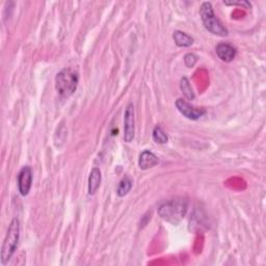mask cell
Here are the masks:
<instances>
[{
    "label": "cell",
    "mask_w": 266,
    "mask_h": 266,
    "mask_svg": "<svg viewBox=\"0 0 266 266\" xmlns=\"http://www.w3.org/2000/svg\"><path fill=\"white\" fill-rule=\"evenodd\" d=\"M187 211V201L184 199H174L167 201L158 208V214L163 220L177 225L182 220Z\"/></svg>",
    "instance_id": "cell-1"
},
{
    "label": "cell",
    "mask_w": 266,
    "mask_h": 266,
    "mask_svg": "<svg viewBox=\"0 0 266 266\" xmlns=\"http://www.w3.org/2000/svg\"><path fill=\"white\" fill-rule=\"evenodd\" d=\"M79 81L78 72L72 68H65L55 76V89L63 98H68L77 90Z\"/></svg>",
    "instance_id": "cell-2"
},
{
    "label": "cell",
    "mask_w": 266,
    "mask_h": 266,
    "mask_svg": "<svg viewBox=\"0 0 266 266\" xmlns=\"http://www.w3.org/2000/svg\"><path fill=\"white\" fill-rule=\"evenodd\" d=\"M19 239H20V221L17 217H15L9 223L6 232V236L2 243L1 263L3 265L12 259L13 255L15 254L18 248Z\"/></svg>",
    "instance_id": "cell-3"
},
{
    "label": "cell",
    "mask_w": 266,
    "mask_h": 266,
    "mask_svg": "<svg viewBox=\"0 0 266 266\" xmlns=\"http://www.w3.org/2000/svg\"><path fill=\"white\" fill-rule=\"evenodd\" d=\"M200 16L205 28L211 34L218 37H227L229 35L228 29L215 16L213 7L210 2L202 3L200 7Z\"/></svg>",
    "instance_id": "cell-4"
},
{
    "label": "cell",
    "mask_w": 266,
    "mask_h": 266,
    "mask_svg": "<svg viewBox=\"0 0 266 266\" xmlns=\"http://www.w3.org/2000/svg\"><path fill=\"white\" fill-rule=\"evenodd\" d=\"M135 112L134 105L129 103L127 105L124 114V141L131 143L134 140L135 134Z\"/></svg>",
    "instance_id": "cell-5"
},
{
    "label": "cell",
    "mask_w": 266,
    "mask_h": 266,
    "mask_svg": "<svg viewBox=\"0 0 266 266\" xmlns=\"http://www.w3.org/2000/svg\"><path fill=\"white\" fill-rule=\"evenodd\" d=\"M175 104L179 112L185 116L186 119L191 121H197L206 113L205 108L196 107V106H193L183 99H177Z\"/></svg>",
    "instance_id": "cell-6"
},
{
    "label": "cell",
    "mask_w": 266,
    "mask_h": 266,
    "mask_svg": "<svg viewBox=\"0 0 266 266\" xmlns=\"http://www.w3.org/2000/svg\"><path fill=\"white\" fill-rule=\"evenodd\" d=\"M33 184V171L28 165L23 166L18 174V188L21 196H27Z\"/></svg>",
    "instance_id": "cell-7"
},
{
    "label": "cell",
    "mask_w": 266,
    "mask_h": 266,
    "mask_svg": "<svg viewBox=\"0 0 266 266\" xmlns=\"http://www.w3.org/2000/svg\"><path fill=\"white\" fill-rule=\"evenodd\" d=\"M215 52L218 58L225 62H231L237 54L236 49L227 43L218 44L215 48Z\"/></svg>",
    "instance_id": "cell-8"
},
{
    "label": "cell",
    "mask_w": 266,
    "mask_h": 266,
    "mask_svg": "<svg viewBox=\"0 0 266 266\" xmlns=\"http://www.w3.org/2000/svg\"><path fill=\"white\" fill-rule=\"evenodd\" d=\"M159 159L158 157L152 153L151 151L145 150L141 155H140V159H138V166L141 167V169H149L153 166H155L156 164H158Z\"/></svg>",
    "instance_id": "cell-9"
},
{
    "label": "cell",
    "mask_w": 266,
    "mask_h": 266,
    "mask_svg": "<svg viewBox=\"0 0 266 266\" xmlns=\"http://www.w3.org/2000/svg\"><path fill=\"white\" fill-rule=\"evenodd\" d=\"M101 171L98 167H94L89 176V184H88V190H89V195L94 196L97 190L100 187L101 184Z\"/></svg>",
    "instance_id": "cell-10"
},
{
    "label": "cell",
    "mask_w": 266,
    "mask_h": 266,
    "mask_svg": "<svg viewBox=\"0 0 266 266\" xmlns=\"http://www.w3.org/2000/svg\"><path fill=\"white\" fill-rule=\"evenodd\" d=\"M173 39L178 47H189L194 44V39L180 30L174 31Z\"/></svg>",
    "instance_id": "cell-11"
},
{
    "label": "cell",
    "mask_w": 266,
    "mask_h": 266,
    "mask_svg": "<svg viewBox=\"0 0 266 266\" xmlns=\"http://www.w3.org/2000/svg\"><path fill=\"white\" fill-rule=\"evenodd\" d=\"M180 90H181V92H182L183 96L187 100H194L195 99V93H194L193 89H191L190 82L187 79V77L184 76V77L181 78V80H180Z\"/></svg>",
    "instance_id": "cell-12"
},
{
    "label": "cell",
    "mask_w": 266,
    "mask_h": 266,
    "mask_svg": "<svg viewBox=\"0 0 266 266\" xmlns=\"http://www.w3.org/2000/svg\"><path fill=\"white\" fill-rule=\"evenodd\" d=\"M132 184H133V182H132V180L129 177L123 178L121 180L120 184H119L118 189H116V195H118L121 198L125 197L126 195H128V193L132 188Z\"/></svg>",
    "instance_id": "cell-13"
},
{
    "label": "cell",
    "mask_w": 266,
    "mask_h": 266,
    "mask_svg": "<svg viewBox=\"0 0 266 266\" xmlns=\"http://www.w3.org/2000/svg\"><path fill=\"white\" fill-rule=\"evenodd\" d=\"M152 135H153V141L156 144L163 145V144H166L167 141H168L167 134L162 130L161 127H159V126H156L155 128L153 129V134Z\"/></svg>",
    "instance_id": "cell-14"
},
{
    "label": "cell",
    "mask_w": 266,
    "mask_h": 266,
    "mask_svg": "<svg viewBox=\"0 0 266 266\" xmlns=\"http://www.w3.org/2000/svg\"><path fill=\"white\" fill-rule=\"evenodd\" d=\"M197 60L198 58L194 53H187L184 56V63L187 68H193L197 63Z\"/></svg>",
    "instance_id": "cell-15"
},
{
    "label": "cell",
    "mask_w": 266,
    "mask_h": 266,
    "mask_svg": "<svg viewBox=\"0 0 266 266\" xmlns=\"http://www.w3.org/2000/svg\"><path fill=\"white\" fill-rule=\"evenodd\" d=\"M225 4H227V5H242L246 8L251 7V3L249 1H225Z\"/></svg>",
    "instance_id": "cell-16"
}]
</instances>
